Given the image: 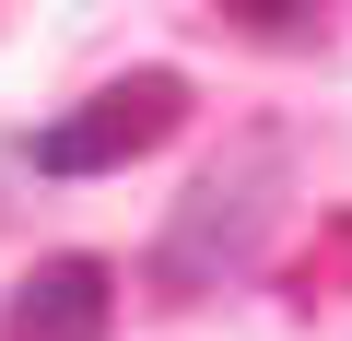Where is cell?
Masks as SVG:
<instances>
[{"mask_svg": "<svg viewBox=\"0 0 352 341\" xmlns=\"http://www.w3.org/2000/svg\"><path fill=\"white\" fill-rule=\"evenodd\" d=\"M235 24H258V36H305L317 24V0H223Z\"/></svg>", "mask_w": 352, "mask_h": 341, "instance_id": "4", "label": "cell"}, {"mask_svg": "<svg viewBox=\"0 0 352 341\" xmlns=\"http://www.w3.org/2000/svg\"><path fill=\"white\" fill-rule=\"evenodd\" d=\"M118 318V271L106 259H36L0 306V341H106Z\"/></svg>", "mask_w": 352, "mask_h": 341, "instance_id": "3", "label": "cell"}, {"mask_svg": "<svg viewBox=\"0 0 352 341\" xmlns=\"http://www.w3.org/2000/svg\"><path fill=\"white\" fill-rule=\"evenodd\" d=\"M282 177H294V153L258 130V141H235L212 177L176 200V224H164V247H153V282L188 306V294H212L235 259H258V236H270V212H282Z\"/></svg>", "mask_w": 352, "mask_h": 341, "instance_id": "1", "label": "cell"}, {"mask_svg": "<svg viewBox=\"0 0 352 341\" xmlns=\"http://www.w3.org/2000/svg\"><path fill=\"white\" fill-rule=\"evenodd\" d=\"M176 118H188V83L176 71H118V83H94L82 106H59L36 130V165L47 177H118L153 141H176Z\"/></svg>", "mask_w": 352, "mask_h": 341, "instance_id": "2", "label": "cell"}]
</instances>
